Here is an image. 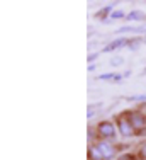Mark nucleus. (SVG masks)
Masks as SVG:
<instances>
[{
	"label": "nucleus",
	"mask_w": 146,
	"mask_h": 160,
	"mask_svg": "<svg viewBox=\"0 0 146 160\" xmlns=\"http://www.w3.org/2000/svg\"><path fill=\"white\" fill-rule=\"evenodd\" d=\"M99 135H100L102 138H112V136L116 135V126H114L110 121H102V123L99 124Z\"/></svg>",
	"instance_id": "1"
},
{
	"label": "nucleus",
	"mask_w": 146,
	"mask_h": 160,
	"mask_svg": "<svg viewBox=\"0 0 146 160\" xmlns=\"http://www.w3.org/2000/svg\"><path fill=\"white\" fill-rule=\"evenodd\" d=\"M97 148L102 152V155H104V158H105V160L114 158V155H116V150H114V147H112L110 143H107V142L97 143Z\"/></svg>",
	"instance_id": "2"
},
{
	"label": "nucleus",
	"mask_w": 146,
	"mask_h": 160,
	"mask_svg": "<svg viewBox=\"0 0 146 160\" xmlns=\"http://www.w3.org/2000/svg\"><path fill=\"white\" fill-rule=\"evenodd\" d=\"M128 41L126 38H119V39H114L112 43H109L105 48H102V53H109V51H114V49H119L121 46H128Z\"/></svg>",
	"instance_id": "3"
},
{
	"label": "nucleus",
	"mask_w": 146,
	"mask_h": 160,
	"mask_svg": "<svg viewBox=\"0 0 146 160\" xmlns=\"http://www.w3.org/2000/svg\"><path fill=\"white\" fill-rule=\"evenodd\" d=\"M129 123L133 124V128H134V129H136V128H143V126H144V123H146V119H144L143 114H139V112H133V114H129Z\"/></svg>",
	"instance_id": "4"
},
{
	"label": "nucleus",
	"mask_w": 146,
	"mask_h": 160,
	"mask_svg": "<svg viewBox=\"0 0 146 160\" xmlns=\"http://www.w3.org/2000/svg\"><path fill=\"white\" fill-rule=\"evenodd\" d=\"M133 124L129 123L128 119H121L119 121V131H121L122 136H131L133 135Z\"/></svg>",
	"instance_id": "5"
},
{
	"label": "nucleus",
	"mask_w": 146,
	"mask_h": 160,
	"mask_svg": "<svg viewBox=\"0 0 146 160\" xmlns=\"http://www.w3.org/2000/svg\"><path fill=\"white\" fill-rule=\"evenodd\" d=\"M88 157H90V160H105L104 155H102V152L97 148V145L88 148Z\"/></svg>",
	"instance_id": "6"
},
{
	"label": "nucleus",
	"mask_w": 146,
	"mask_h": 160,
	"mask_svg": "<svg viewBox=\"0 0 146 160\" xmlns=\"http://www.w3.org/2000/svg\"><path fill=\"white\" fill-rule=\"evenodd\" d=\"M124 75H121V73H104V75H99V80H114V82H117Z\"/></svg>",
	"instance_id": "7"
},
{
	"label": "nucleus",
	"mask_w": 146,
	"mask_h": 160,
	"mask_svg": "<svg viewBox=\"0 0 146 160\" xmlns=\"http://www.w3.org/2000/svg\"><path fill=\"white\" fill-rule=\"evenodd\" d=\"M143 17H144L143 10H133V12L128 14V19H129V21H143Z\"/></svg>",
	"instance_id": "8"
},
{
	"label": "nucleus",
	"mask_w": 146,
	"mask_h": 160,
	"mask_svg": "<svg viewBox=\"0 0 146 160\" xmlns=\"http://www.w3.org/2000/svg\"><path fill=\"white\" fill-rule=\"evenodd\" d=\"M122 32H136V28L134 26H124V28H119L116 34H122Z\"/></svg>",
	"instance_id": "9"
},
{
	"label": "nucleus",
	"mask_w": 146,
	"mask_h": 160,
	"mask_svg": "<svg viewBox=\"0 0 146 160\" xmlns=\"http://www.w3.org/2000/svg\"><path fill=\"white\" fill-rule=\"evenodd\" d=\"M114 7H116L114 3H112V5H107L105 9H104V10H100V12L97 14V17H104V16H107V14H112V12H114V10H112Z\"/></svg>",
	"instance_id": "10"
},
{
	"label": "nucleus",
	"mask_w": 146,
	"mask_h": 160,
	"mask_svg": "<svg viewBox=\"0 0 146 160\" xmlns=\"http://www.w3.org/2000/svg\"><path fill=\"white\" fill-rule=\"evenodd\" d=\"M124 63V58H122V56H114L112 60H110V65H112V67H119V65H122Z\"/></svg>",
	"instance_id": "11"
},
{
	"label": "nucleus",
	"mask_w": 146,
	"mask_h": 160,
	"mask_svg": "<svg viewBox=\"0 0 146 160\" xmlns=\"http://www.w3.org/2000/svg\"><path fill=\"white\" fill-rule=\"evenodd\" d=\"M139 43H141V39H129L128 41V48L129 49H136L138 46H139Z\"/></svg>",
	"instance_id": "12"
},
{
	"label": "nucleus",
	"mask_w": 146,
	"mask_h": 160,
	"mask_svg": "<svg viewBox=\"0 0 146 160\" xmlns=\"http://www.w3.org/2000/svg\"><path fill=\"white\" fill-rule=\"evenodd\" d=\"M97 109H99V106H90L88 111H87V118H94L95 112H97Z\"/></svg>",
	"instance_id": "13"
},
{
	"label": "nucleus",
	"mask_w": 146,
	"mask_h": 160,
	"mask_svg": "<svg viewBox=\"0 0 146 160\" xmlns=\"http://www.w3.org/2000/svg\"><path fill=\"white\" fill-rule=\"evenodd\" d=\"M121 17H124V12H122V10H114V12L110 14V19H121Z\"/></svg>",
	"instance_id": "14"
},
{
	"label": "nucleus",
	"mask_w": 146,
	"mask_h": 160,
	"mask_svg": "<svg viewBox=\"0 0 146 160\" xmlns=\"http://www.w3.org/2000/svg\"><path fill=\"white\" fill-rule=\"evenodd\" d=\"M117 160H136V157H134V155H131V153H124V155H121Z\"/></svg>",
	"instance_id": "15"
},
{
	"label": "nucleus",
	"mask_w": 146,
	"mask_h": 160,
	"mask_svg": "<svg viewBox=\"0 0 146 160\" xmlns=\"http://www.w3.org/2000/svg\"><path fill=\"white\" fill-rule=\"evenodd\" d=\"M136 32H146V22H144V24L136 26Z\"/></svg>",
	"instance_id": "16"
},
{
	"label": "nucleus",
	"mask_w": 146,
	"mask_h": 160,
	"mask_svg": "<svg viewBox=\"0 0 146 160\" xmlns=\"http://www.w3.org/2000/svg\"><path fill=\"white\" fill-rule=\"evenodd\" d=\"M97 56H99V53H92V55H88L87 62H88V63H92L94 60H97Z\"/></svg>",
	"instance_id": "17"
},
{
	"label": "nucleus",
	"mask_w": 146,
	"mask_h": 160,
	"mask_svg": "<svg viewBox=\"0 0 146 160\" xmlns=\"http://www.w3.org/2000/svg\"><path fill=\"white\" fill-rule=\"evenodd\" d=\"M131 101H146V96H133Z\"/></svg>",
	"instance_id": "18"
},
{
	"label": "nucleus",
	"mask_w": 146,
	"mask_h": 160,
	"mask_svg": "<svg viewBox=\"0 0 146 160\" xmlns=\"http://www.w3.org/2000/svg\"><path fill=\"white\" fill-rule=\"evenodd\" d=\"M141 155H143V157H146V143L143 145V148H141Z\"/></svg>",
	"instance_id": "19"
},
{
	"label": "nucleus",
	"mask_w": 146,
	"mask_h": 160,
	"mask_svg": "<svg viewBox=\"0 0 146 160\" xmlns=\"http://www.w3.org/2000/svg\"><path fill=\"white\" fill-rule=\"evenodd\" d=\"M144 43H146V38H144Z\"/></svg>",
	"instance_id": "20"
}]
</instances>
